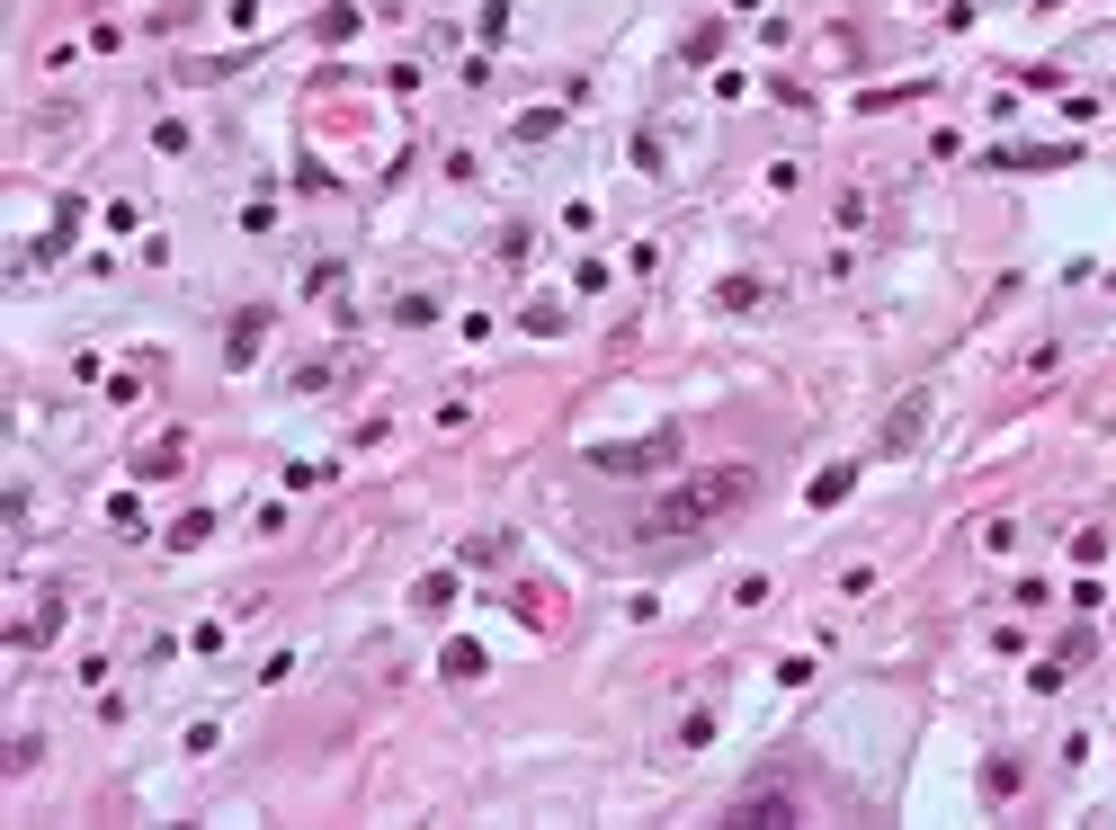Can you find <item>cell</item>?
I'll list each match as a JSON object with an SVG mask.
<instances>
[{
	"mask_svg": "<svg viewBox=\"0 0 1116 830\" xmlns=\"http://www.w3.org/2000/svg\"><path fill=\"white\" fill-rule=\"evenodd\" d=\"M751 492H759V473H751V464H714V473H688L679 492H662V501L643 509V536H652V545L706 536V527H724V518H733Z\"/></svg>",
	"mask_w": 1116,
	"mask_h": 830,
	"instance_id": "obj_1",
	"label": "cell"
},
{
	"mask_svg": "<svg viewBox=\"0 0 1116 830\" xmlns=\"http://www.w3.org/2000/svg\"><path fill=\"white\" fill-rule=\"evenodd\" d=\"M679 464V429H652L625 447H589V473H670Z\"/></svg>",
	"mask_w": 1116,
	"mask_h": 830,
	"instance_id": "obj_2",
	"label": "cell"
},
{
	"mask_svg": "<svg viewBox=\"0 0 1116 830\" xmlns=\"http://www.w3.org/2000/svg\"><path fill=\"white\" fill-rule=\"evenodd\" d=\"M921 420H929V393H902V402H893V420H884V447L902 456L911 438H921Z\"/></svg>",
	"mask_w": 1116,
	"mask_h": 830,
	"instance_id": "obj_3",
	"label": "cell"
},
{
	"mask_svg": "<svg viewBox=\"0 0 1116 830\" xmlns=\"http://www.w3.org/2000/svg\"><path fill=\"white\" fill-rule=\"evenodd\" d=\"M733 821H742V830H759V821H796V804H786V795H751V804H733Z\"/></svg>",
	"mask_w": 1116,
	"mask_h": 830,
	"instance_id": "obj_4",
	"label": "cell"
},
{
	"mask_svg": "<svg viewBox=\"0 0 1116 830\" xmlns=\"http://www.w3.org/2000/svg\"><path fill=\"white\" fill-rule=\"evenodd\" d=\"M848 482H858V464H831V473L813 482V509H839V501H848Z\"/></svg>",
	"mask_w": 1116,
	"mask_h": 830,
	"instance_id": "obj_5",
	"label": "cell"
},
{
	"mask_svg": "<svg viewBox=\"0 0 1116 830\" xmlns=\"http://www.w3.org/2000/svg\"><path fill=\"white\" fill-rule=\"evenodd\" d=\"M259 330H269V313H241V322H233V367H250V349H259Z\"/></svg>",
	"mask_w": 1116,
	"mask_h": 830,
	"instance_id": "obj_6",
	"label": "cell"
},
{
	"mask_svg": "<svg viewBox=\"0 0 1116 830\" xmlns=\"http://www.w3.org/2000/svg\"><path fill=\"white\" fill-rule=\"evenodd\" d=\"M206 536H215V509H188V518L170 527V545H179V553H188V545H206Z\"/></svg>",
	"mask_w": 1116,
	"mask_h": 830,
	"instance_id": "obj_7",
	"label": "cell"
},
{
	"mask_svg": "<svg viewBox=\"0 0 1116 830\" xmlns=\"http://www.w3.org/2000/svg\"><path fill=\"white\" fill-rule=\"evenodd\" d=\"M447 678H483V643H447Z\"/></svg>",
	"mask_w": 1116,
	"mask_h": 830,
	"instance_id": "obj_8",
	"label": "cell"
}]
</instances>
